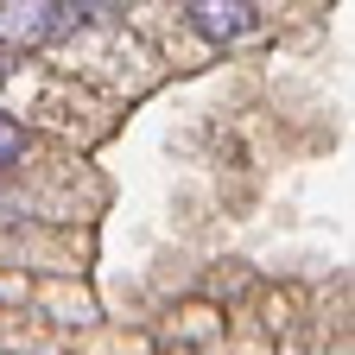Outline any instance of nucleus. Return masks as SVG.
<instances>
[{"label":"nucleus","mask_w":355,"mask_h":355,"mask_svg":"<svg viewBox=\"0 0 355 355\" xmlns=\"http://www.w3.org/2000/svg\"><path fill=\"white\" fill-rule=\"evenodd\" d=\"M19 153H26V127L13 114H0V165H13Z\"/></svg>","instance_id":"obj_3"},{"label":"nucleus","mask_w":355,"mask_h":355,"mask_svg":"<svg viewBox=\"0 0 355 355\" xmlns=\"http://www.w3.org/2000/svg\"><path fill=\"white\" fill-rule=\"evenodd\" d=\"M0 83H7V51H0Z\"/></svg>","instance_id":"obj_4"},{"label":"nucleus","mask_w":355,"mask_h":355,"mask_svg":"<svg viewBox=\"0 0 355 355\" xmlns=\"http://www.w3.org/2000/svg\"><path fill=\"white\" fill-rule=\"evenodd\" d=\"M184 19H191L203 38L229 44V38H248V32L260 26V7H248V0H191Z\"/></svg>","instance_id":"obj_2"},{"label":"nucleus","mask_w":355,"mask_h":355,"mask_svg":"<svg viewBox=\"0 0 355 355\" xmlns=\"http://www.w3.org/2000/svg\"><path fill=\"white\" fill-rule=\"evenodd\" d=\"M108 7H51V0H13V7H0V44H44V38H64L76 32L83 19H96Z\"/></svg>","instance_id":"obj_1"}]
</instances>
